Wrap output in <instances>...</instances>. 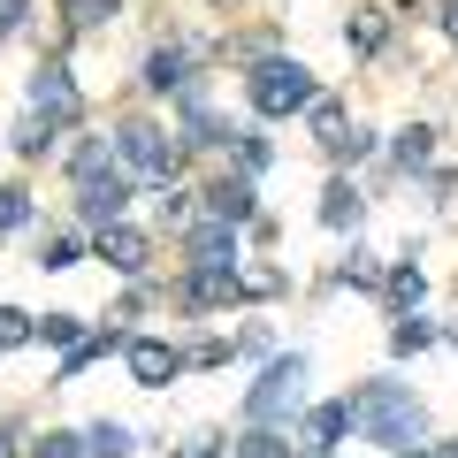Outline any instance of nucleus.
<instances>
[{
  "instance_id": "obj_1",
  "label": "nucleus",
  "mask_w": 458,
  "mask_h": 458,
  "mask_svg": "<svg viewBox=\"0 0 458 458\" xmlns=\"http://www.w3.org/2000/svg\"><path fill=\"white\" fill-rule=\"evenodd\" d=\"M344 405H352V428H360L367 443H390V451L428 443V405L412 397V382H367V390H352Z\"/></svg>"
},
{
  "instance_id": "obj_2",
  "label": "nucleus",
  "mask_w": 458,
  "mask_h": 458,
  "mask_svg": "<svg viewBox=\"0 0 458 458\" xmlns=\"http://www.w3.org/2000/svg\"><path fill=\"white\" fill-rule=\"evenodd\" d=\"M245 99H252L260 123H291V114H306L313 99H321V84H313V69L291 62V54H260L252 77H245Z\"/></svg>"
},
{
  "instance_id": "obj_3",
  "label": "nucleus",
  "mask_w": 458,
  "mask_h": 458,
  "mask_svg": "<svg viewBox=\"0 0 458 458\" xmlns=\"http://www.w3.org/2000/svg\"><path fill=\"white\" fill-rule=\"evenodd\" d=\"M69 176H77V214L92 229H107V222H123V207H131V176L114 168V146H77L69 153Z\"/></svg>"
},
{
  "instance_id": "obj_4",
  "label": "nucleus",
  "mask_w": 458,
  "mask_h": 458,
  "mask_svg": "<svg viewBox=\"0 0 458 458\" xmlns=\"http://www.w3.org/2000/svg\"><path fill=\"white\" fill-rule=\"evenodd\" d=\"M306 352H283V360L260 367V382L245 390V420L252 428H291L298 412H306Z\"/></svg>"
},
{
  "instance_id": "obj_5",
  "label": "nucleus",
  "mask_w": 458,
  "mask_h": 458,
  "mask_svg": "<svg viewBox=\"0 0 458 458\" xmlns=\"http://www.w3.org/2000/svg\"><path fill=\"white\" fill-rule=\"evenodd\" d=\"M176 161H183V146L161 131V123H123V131H114V168H123V176L176 183Z\"/></svg>"
},
{
  "instance_id": "obj_6",
  "label": "nucleus",
  "mask_w": 458,
  "mask_h": 458,
  "mask_svg": "<svg viewBox=\"0 0 458 458\" xmlns=\"http://www.w3.org/2000/svg\"><path fill=\"white\" fill-rule=\"evenodd\" d=\"M23 114H38V123H54V131H69V123L84 114V92H77V77H69L62 62L31 69V84H23Z\"/></svg>"
},
{
  "instance_id": "obj_7",
  "label": "nucleus",
  "mask_w": 458,
  "mask_h": 458,
  "mask_svg": "<svg viewBox=\"0 0 458 458\" xmlns=\"http://www.w3.org/2000/svg\"><path fill=\"white\" fill-rule=\"evenodd\" d=\"M92 252L114 267V276H131V283L153 267V237H146V229H131V222H107V229L92 237Z\"/></svg>"
},
{
  "instance_id": "obj_8",
  "label": "nucleus",
  "mask_w": 458,
  "mask_h": 458,
  "mask_svg": "<svg viewBox=\"0 0 458 458\" xmlns=\"http://www.w3.org/2000/svg\"><path fill=\"white\" fill-rule=\"evenodd\" d=\"M123 360H131L138 390H168V382L183 375V352H176V344H161V336H131V344H123Z\"/></svg>"
},
{
  "instance_id": "obj_9",
  "label": "nucleus",
  "mask_w": 458,
  "mask_h": 458,
  "mask_svg": "<svg viewBox=\"0 0 458 458\" xmlns=\"http://www.w3.org/2000/svg\"><path fill=\"white\" fill-rule=\"evenodd\" d=\"M207 199V222H229V229H245L252 214H260V191H252V176L237 168V176H222L214 191H199Z\"/></svg>"
},
{
  "instance_id": "obj_10",
  "label": "nucleus",
  "mask_w": 458,
  "mask_h": 458,
  "mask_svg": "<svg viewBox=\"0 0 458 458\" xmlns=\"http://www.w3.org/2000/svg\"><path fill=\"white\" fill-rule=\"evenodd\" d=\"M183 252H191V267H237V229L199 214V222H191V245H183Z\"/></svg>"
},
{
  "instance_id": "obj_11",
  "label": "nucleus",
  "mask_w": 458,
  "mask_h": 458,
  "mask_svg": "<svg viewBox=\"0 0 458 458\" xmlns=\"http://www.w3.org/2000/svg\"><path fill=\"white\" fill-rule=\"evenodd\" d=\"M298 420H306V451L313 458H328L344 436H352V405H344V397H336V405H306Z\"/></svg>"
},
{
  "instance_id": "obj_12",
  "label": "nucleus",
  "mask_w": 458,
  "mask_h": 458,
  "mask_svg": "<svg viewBox=\"0 0 458 458\" xmlns=\"http://www.w3.org/2000/svg\"><path fill=\"white\" fill-rule=\"evenodd\" d=\"M146 92H191V47H153L146 54Z\"/></svg>"
},
{
  "instance_id": "obj_13",
  "label": "nucleus",
  "mask_w": 458,
  "mask_h": 458,
  "mask_svg": "<svg viewBox=\"0 0 458 458\" xmlns=\"http://www.w3.org/2000/svg\"><path fill=\"white\" fill-rule=\"evenodd\" d=\"M360 207H367V199H360V183H328V191H321V229H360Z\"/></svg>"
},
{
  "instance_id": "obj_14",
  "label": "nucleus",
  "mask_w": 458,
  "mask_h": 458,
  "mask_svg": "<svg viewBox=\"0 0 458 458\" xmlns=\"http://www.w3.org/2000/svg\"><path fill=\"white\" fill-rule=\"evenodd\" d=\"M131 451H138V436H131L123 420H107V412L84 428V458H131Z\"/></svg>"
},
{
  "instance_id": "obj_15",
  "label": "nucleus",
  "mask_w": 458,
  "mask_h": 458,
  "mask_svg": "<svg viewBox=\"0 0 458 458\" xmlns=\"http://www.w3.org/2000/svg\"><path fill=\"white\" fill-rule=\"evenodd\" d=\"M382 291H390V306L397 313H420V298H428V276H420V267H390V276H382Z\"/></svg>"
},
{
  "instance_id": "obj_16",
  "label": "nucleus",
  "mask_w": 458,
  "mask_h": 458,
  "mask_svg": "<svg viewBox=\"0 0 458 458\" xmlns=\"http://www.w3.org/2000/svg\"><path fill=\"white\" fill-rule=\"evenodd\" d=\"M382 38H390V23H382V8H352V23H344V47H352V54H375Z\"/></svg>"
},
{
  "instance_id": "obj_17",
  "label": "nucleus",
  "mask_w": 458,
  "mask_h": 458,
  "mask_svg": "<svg viewBox=\"0 0 458 458\" xmlns=\"http://www.w3.org/2000/svg\"><path fill=\"white\" fill-rule=\"evenodd\" d=\"M31 344H54V352H77V344H84V313H47V321L31 328Z\"/></svg>"
},
{
  "instance_id": "obj_18",
  "label": "nucleus",
  "mask_w": 458,
  "mask_h": 458,
  "mask_svg": "<svg viewBox=\"0 0 458 458\" xmlns=\"http://www.w3.org/2000/svg\"><path fill=\"white\" fill-rule=\"evenodd\" d=\"M428 153H436V131H428V123H412V131H397L390 161H397V168H405V176H412V168H428Z\"/></svg>"
},
{
  "instance_id": "obj_19",
  "label": "nucleus",
  "mask_w": 458,
  "mask_h": 458,
  "mask_svg": "<svg viewBox=\"0 0 458 458\" xmlns=\"http://www.w3.org/2000/svg\"><path fill=\"white\" fill-rule=\"evenodd\" d=\"M436 336H443V328L428 321V313H405V321L390 328V352H397V360H405V352H428V344H436Z\"/></svg>"
},
{
  "instance_id": "obj_20",
  "label": "nucleus",
  "mask_w": 458,
  "mask_h": 458,
  "mask_svg": "<svg viewBox=\"0 0 458 458\" xmlns=\"http://www.w3.org/2000/svg\"><path fill=\"white\" fill-rule=\"evenodd\" d=\"M77 260H84V237H69V229L38 237V267H54V276H62V267H77Z\"/></svg>"
},
{
  "instance_id": "obj_21",
  "label": "nucleus",
  "mask_w": 458,
  "mask_h": 458,
  "mask_svg": "<svg viewBox=\"0 0 458 458\" xmlns=\"http://www.w3.org/2000/svg\"><path fill=\"white\" fill-rule=\"evenodd\" d=\"M23 458H84V428H47Z\"/></svg>"
},
{
  "instance_id": "obj_22",
  "label": "nucleus",
  "mask_w": 458,
  "mask_h": 458,
  "mask_svg": "<svg viewBox=\"0 0 458 458\" xmlns=\"http://www.w3.org/2000/svg\"><path fill=\"white\" fill-rule=\"evenodd\" d=\"M54 8H62L69 31H99V23L114 16V0H54Z\"/></svg>"
},
{
  "instance_id": "obj_23",
  "label": "nucleus",
  "mask_w": 458,
  "mask_h": 458,
  "mask_svg": "<svg viewBox=\"0 0 458 458\" xmlns=\"http://www.w3.org/2000/svg\"><path fill=\"white\" fill-rule=\"evenodd\" d=\"M54 138H62V131H54V123H38V114H23V123H16V153H23V161L54 153Z\"/></svg>"
},
{
  "instance_id": "obj_24",
  "label": "nucleus",
  "mask_w": 458,
  "mask_h": 458,
  "mask_svg": "<svg viewBox=\"0 0 458 458\" xmlns=\"http://www.w3.org/2000/svg\"><path fill=\"white\" fill-rule=\"evenodd\" d=\"M23 222H31V191L23 183H0V237H16Z\"/></svg>"
},
{
  "instance_id": "obj_25",
  "label": "nucleus",
  "mask_w": 458,
  "mask_h": 458,
  "mask_svg": "<svg viewBox=\"0 0 458 458\" xmlns=\"http://www.w3.org/2000/svg\"><path fill=\"white\" fill-rule=\"evenodd\" d=\"M31 328H38V313H23V306H0V352L31 344Z\"/></svg>"
},
{
  "instance_id": "obj_26",
  "label": "nucleus",
  "mask_w": 458,
  "mask_h": 458,
  "mask_svg": "<svg viewBox=\"0 0 458 458\" xmlns=\"http://www.w3.org/2000/svg\"><path fill=\"white\" fill-rule=\"evenodd\" d=\"M306 123H313V131H321V146H336V138L352 131V123H344V107H336V99H313V107H306Z\"/></svg>"
},
{
  "instance_id": "obj_27",
  "label": "nucleus",
  "mask_w": 458,
  "mask_h": 458,
  "mask_svg": "<svg viewBox=\"0 0 458 458\" xmlns=\"http://www.w3.org/2000/svg\"><path fill=\"white\" fill-rule=\"evenodd\" d=\"M336 283H352V291H375V283H382V260H375V252H352V260L336 267Z\"/></svg>"
},
{
  "instance_id": "obj_28",
  "label": "nucleus",
  "mask_w": 458,
  "mask_h": 458,
  "mask_svg": "<svg viewBox=\"0 0 458 458\" xmlns=\"http://www.w3.org/2000/svg\"><path fill=\"white\" fill-rule=\"evenodd\" d=\"M191 199H199V191H176V183H161V214H168V222H176V229H183V222H191V214H199Z\"/></svg>"
},
{
  "instance_id": "obj_29",
  "label": "nucleus",
  "mask_w": 458,
  "mask_h": 458,
  "mask_svg": "<svg viewBox=\"0 0 458 458\" xmlns=\"http://www.w3.org/2000/svg\"><path fill=\"white\" fill-rule=\"evenodd\" d=\"M328 153H336V161H367V153H375V131H344Z\"/></svg>"
},
{
  "instance_id": "obj_30",
  "label": "nucleus",
  "mask_w": 458,
  "mask_h": 458,
  "mask_svg": "<svg viewBox=\"0 0 458 458\" xmlns=\"http://www.w3.org/2000/svg\"><path fill=\"white\" fill-rule=\"evenodd\" d=\"M183 458H222V436H191V443H183Z\"/></svg>"
},
{
  "instance_id": "obj_31",
  "label": "nucleus",
  "mask_w": 458,
  "mask_h": 458,
  "mask_svg": "<svg viewBox=\"0 0 458 458\" xmlns=\"http://www.w3.org/2000/svg\"><path fill=\"white\" fill-rule=\"evenodd\" d=\"M23 8H31V0H0V38H8V31L23 23Z\"/></svg>"
},
{
  "instance_id": "obj_32",
  "label": "nucleus",
  "mask_w": 458,
  "mask_h": 458,
  "mask_svg": "<svg viewBox=\"0 0 458 458\" xmlns=\"http://www.w3.org/2000/svg\"><path fill=\"white\" fill-rule=\"evenodd\" d=\"M443 31H451V38H458V0H443Z\"/></svg>"
},
{
  "instance_id": "obj_33",
  "label": "nucleus",
  "mask_w": 458,
  "mask_h": 458,
  "mask_svg": "<svg viewBox=\"0 0 458 458\" xmlns=\"http://www.w3.org/2000/svg\"><path fill=\"white\" fill-rule=\"evenodd\" d=\"M397 458H436V443H412V451H397Z\"/></svg>"
},
{
  "instance_id": "obj_34",
  "label": "nucleus",
  "mask_w": 458,
  "mask_h": 458,
  "mask_svg": "<svg viewBox=\"0 0 458 458\" xmlns=\"http://www.w3.org/2000/svg\"><path fill=\"white\" fill-rule=\"evenodd\" d=\"M0 458H16V436H8V428H0Z\"/></svg>"
},
{
  "instance_id": "obj_35",
  "label": "nucleus",
  "mask_w": 458,
  "mask_h": 458,
  "mask_svg": "<svg viewBox=\"0 0 458 458\" xmlns=\"http://www.w3.org/2000/svg\"><path fill=\"white\" fill-rule=\"evenodd\" d=\"M436 458H458V436H451V443H443V451H436Z\"/></svg>"
}]
</instances>
